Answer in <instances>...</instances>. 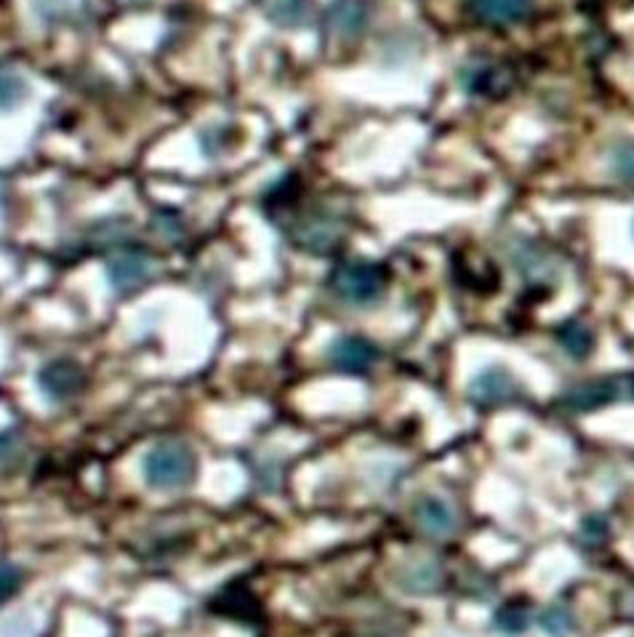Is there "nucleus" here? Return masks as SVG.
I'll use <instances>...</instances> for the list:
<instances>
[{"instance_id":"nucleus-1","label":"nucleus","mask_w":634,"mask_h":637,"mask_svg":"<svg viewBox=\"0 0 634 637\" xmlns=\"http://www.w3.org/2000/svg\"><path fill=\"white\" fill-rule=\"evenodd\" d=\"M142 475L155 491H179L198 475V456L182 440H160L144 456Z\"/></svg>"},{"instance_id":"nucleus-2","label":"nucleus","mask_w":634,"mask_h":637,"mask_svg":"<svg viewBox=\"0 0 634 637\" xmlns=\"http://www.w3.org/2000/svg\"><path fill=\"white\" fill-rule=\"evenodd\" d=\"M387 280V270L379 262H365V259L339 262L336 270L331 272L333 294L347 304H355V307L379 302L387 291Z\"/></svg>"},{"instance_id":"nucleus-3","label":"nucleus","mask_w":634,"mask_h":637,"mask_svg":"<svg viewBox=\"0 0 634 637\" xmlns=\"http://www.w3.org/2000/svg\"><path fill=\"white\" fill-rule=\"evenodd\" d=\"M286 238L294 240L296 246L307 251V254L328 256L344 240V222L331 211H325V208H315L310 214H291Z\"/></svg>"},{"instance_id":"nucleus-4","label":"nucleus","mask_w":634,"mask_h":637,"mask_svg":"<svg viewBox=\"0 0 634 637\" xmlns=\"http://www.w3.org/2000/svg\"><path fill=\"white\" fill-rule=\"evenodd\" d=\"M461 88L472 96H485V99H496L504 96L515 83V72L507 62L491 59V56H475L464 62L459 72Z\"/></svg>"},{"instance_id":"nucleus-5","label":"nucleus","mask_w":634,"mask_h":637,"mask_svg":"<svg viewBox=\"0 0 634 637\" xmlns=\"http://www.w3.org/2000/svg\"><path fill=\"white\" fill-rule=\"evenodd\" d=\"M152 256L142 248H120L107 259V278L112 291L118 294H134L150 280Z\"/></svg>"},{"instance_id":"nucleus-6","label":"nucleus","mask_w":634,"mask_h":637,"mask_svg":"<svg viewBox=\"0 0 634 637\" xmlns=\"http://www.w3.org/2000/svg\"><path fill=\"white\" fill-rule=\"evenodd\" d=\"M523 395L520 384L507 368H485L483 374L475 376V382L469 387V398L477 408H499L507 403H515Z\"/></svg>"},{"instance_id":"nucleus-7","label":"nucleus","mask_w":634,"mask_h":637,"mask_svg":"<svg viewBox=\"0 0 634 637\" xmlns=\"http://www.w3.org/2000/svg\"><path fill=\"white\" fill-rule=\"evenodd\" d=\"M40 392L54 403L75 398L86 387V371L72 360H54L38 374Z\"/></svg>"},{"instance_id":"nucleus-8","label":"nucleus","mask_w":634,"mask_h":637,"mask_svg":"<svg viewBox=\"0 0 634 637\" xmlns=\"http://www.w3.org/2000/svg\"><path fill=\"white\" fill-rule=\"evenodd\" d=\"M624 390H629L627 379H595V382L576 384L573 390L565 392L563 406L576 414H587V411L603 408L621 398Z\"/></svg>"},{"instance_id":"nucleus-9","label":"nucleus","mask_w":634,"mask_h":637,"mask_svg":"<svg viewBox=\"0 0 634 637\" xmlns=\"http://www.w3.org/2000/svg\"><path fill=\"white\" fill-rule=\"evenodd\" d=\"M333 368H339L344 374H365L379 358V350L373 347L363 336H339L328 350Z\"/></svg>"},{"instance_id":"nucleus-10","label":"nucleus","mask_w":634,"mask_h":637,"mask_svg":"<svg viewBox=\"0 0 634 637\" xmlns=\"http://www.w3.org/2000/svg\"><path fill=\"white\" fill-rule=\"evenodd\" d=\"M328 30L336 38L355 40L360 38L371 19V8L365 0H333L328 8Z\"/></svg>"},{"instance_id":"nucleus-11","label":"nucleus","mask_w":634,"mask_h":637,"mask_svg":"<svg viewBox=\"0 0 634 637\" xmlns=\"http://www.w3.org/2000/svg\"><path fill=\"white\" fill-rule=\"evenodd\" d=\"M413 515H416V523H419L421 531L427 536H435V539L451 536L456 526H459L456 510L440 496H421L416 507H413Z\"/></svg>"},{"instance_id":"nucleus-12","label":"nucleus","mask_w":634,"mask_h":637,"mask_svg":"<svg viewBox=\"0 0 634 637\" xmlns=\"http://www.w3.org/2000/svg\"><path fill=\"white\" fill-rule=\"evenodd\" d=\"M477 19L493 27H507V24L523 22L531 14V0H469Z\"/></svg>"},{"instance_id":"nucleus-13","label":"nucleus","mask_w":634,"mask_h":637,"mask_svg":"<svg viewBox=\"0 0 634 637\" xmlns=\"http://www.w3.org/2000/svg\"><path fill=\"white\" fill-rule=\"evenodd\" d=\"M456 275H459L461 286L480 291V294H491L493 288L499 286V272L485 256H459Z\"/></svg>"},{"instance_id":"nucleus-14","label":"nucleus","mask_w":634,"mask_h":637,"mask_svg":"<svg viewBox=\"0 0 634 637\" xmlns=\"http://www.w3.org/2000/svg\"><path fill=\"white\" fill-rule=\"evenodd\" d=\"M259 6H262V14L272 24L296 30V27H304L312 19L315 0H259Z\"/></svg>"},{"instance_id":"nucleus-15","label":"nucleus","mask_w":634,"mask_h":637,"mask_svg":"<svg viewBox=\"0 0 634 637\" xmlns=\"http://www.w3.org/2000/svg\"><path fill=\"white\" fill-rule=\"evenodd\" d=\"M557 342H560V347H563L571 358L581 360L587 358L589 352H592V347H595V336H592V331H589L581 320H568L565 326L557 328Z\"/></svg>"},{"instance_id":"nucleus-16","label":"nucleus","mask_w":634,"mask_h":637,"mask_svg":"<svg viewBox=\"0 0 634 637\" xmlns=\"http://www.w3.org/2000/svg\"><path fill=\"white\" fill-rule=\"evenodd\" d=\"M408 592H435L440 587V568L435 563H419L411 568V576L400 579Z\"/></svg>"},{"instance_id":"nucleus-17","label":"nucleus","mask_w":634,"mask_h":637,"mask_svg":"<svg viewBox=\"0 0 634 637\" xmlns=\"http://www.w3.org/2000/svg\"><path fill=\"white\" fill-rule=\"evenodd\" d=\"M611 171L621 182H634V139H624L611 150Z\"/></svg>"},{"instance_id":"nucleus-18","label":"nucleus","mask_w":634,"mask_h":637,"mask_svg":"<svg viewBox=\"0 0 634 637\" xmlns=\"http://www.w3.org/2000/svg\"><path fill=\"white\" fill-rule=\"evenodd\" d=\"M499 627L507 632H520L525 630V624H528V614H525L523 606H517V603H509L507 608H501L499 611Z\"/></svg>"},{"instance_id":"nucleus-19","label":"nucleus","mask_w":634,"mask_h":637,"mask_svg":"<svg viewBox=\"0 0 634 637\" xmlns=\"http://www.w3.org/2000/svg\"><path fill=\"white\" fill-rule=\"evenodd\" d=\"M24 91H27L24 80L14 72H6L3 75V110H14L16 104L24 99Z\"/></svg>"},{"instance_id":"nucleus-20","label":"nucleus","mask_w":634,"mask_h":637,"mask_svg":"<svg viewBox=\"0 0 634 637\" xmlns=\"http://www.w3.org/2000/svg\"><path fill=\"white\" fill-rule=\"evenodd\" d=\"M541 624H544L552 635H565V632L573 627L571 616L565 614V611H560V608H552V611L541 619Z\"/></svg>"},{"instance_id":"nucleus-21","label":"nucleus","mask_w":634,"mask_h":637,"mask_svg":"<svg viewBox=\"0 0 634 637\" xmlns=\"http://www.w3.org/2000/svg\"><path fill=\"white\" fill-rule=\"evenodd\" d=\"M16 582H19V571L6 560V563H3V598L8 600V595H14Z\"/></svg>"},{"instance_id":"nucleus-22","label":"nucleus","mask_w":634,"mask_h":637,"mask_svg":"<svg viewBox=\"0 0 634 637\" xmlns=\"http://www.w3.org/2000/svg\"><path fill=\"white\" fill-rule=\"evenodd\" d=\"M120 3H126V6H147L152 0H120Z\"/></svg>"}]
</instances>
